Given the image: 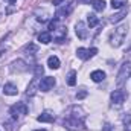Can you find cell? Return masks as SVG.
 I'll list each match as a JSON object with an SVG mask.
<instances>
[{"label":"cell","instance_id":"6da1fadb","mask_svg":"<svg viewBox=\"0 0 131 131\" xmlns=\"http://www.w3.org/2000/svg\"><path fill=\"white\" fill-rule=\"evenodd\" d=\"M84 119H85V114L79 107H70L69 114L63 121V125H64V128L70 131H82L85 128L84 127Z\"/></svg>","mask_w":131,"mask_h":131},{"label":"cell","instance_id":"7a4b0ae2","mask_svg":"<svg viewBox=\"0 0 131 131\" xmlns=\"http://www.w3.org/2000/svg\"><path fill=\"white\" fill-rule=\"evenodd\" d=\"M127 32H128L127 25H121L119 28H116V29L111 32V35H110V44L114 46V47H119V46L124 43V40H125V37H127Z\"/></svg>","mask_w":131,"mask_h":131},{"label":"cell","instance_id":"3957f363","mask_svg":"<svg viewBox=\"0 0 131 131\" xmlns=\"http://www.w3.org/2000/svg\"><path fill=\"white\" fill-rule=\"evenodd\" d=\"M131 76V63H124L121 66V70L117 73V79H116V84L117 87H122L124 82L127 81V78Z\"/></svg>","mask_w":131,"mask_h":131},{"label":"cell","instance_id":"277c9868","mask_svg":"<svg viewBox=\"0 0 131 131\" xmlns=\"http://www.w3.org/2000/svg\"><path fill=\"white\" fill-rule=\"evenodd\" d=\"M9 114L12 116L14 121H17L18 116H25V114H28V105H26L25 102H17V104H14V105L11 107Z\"/></svg>","mask_w":131,"mask_h":131},{"label":"cell","instance_id":"5b68a950","mask_svg":"<svg viewBox=\"0 0 131 131\" xmlns=\"http://www.w3.org/2000/svg\"><path fill=\"white\" fill-rule=\"evenodd\" d=\"M98 53V49L96 47H92V49H84V47H79L78 50H76V55H78V58H81V60H90V58H93L95 55Z\"/></svg>","mask_w":131,"mask_h":131},{"label":"cell","instance_id":"8992f818","mask_svg":"<svg viewBox=\"0 0 131 131\" xmlns=\"http://www.w3.org/2000/svg\"><path fill=\"white\" fill-rule=\"evenodd\" d=\"M28 64L23 61V60H17L14 63H11V72L14 73H23V72H28Z\"/></svg>","mask_w":131,"mask_h":131},{"label":"cell","instance_id":"52a82bcc","mask_svg":"<svg viewBox=\"0 0 131 131\" xmlns=\"http://www.w3.org/2000/svg\"><path fill=\"white\" fill-rule=\"evenodd\" d=\"M53 85H55V78L53 76H46L40 82V90L41 92H49Z\"/></svg>","mask_w":131,"mask_h":131},{"label":"cell","instance_id":"ba28073f","mask_svg":"<svg viewBox=\"0 0 131 131\" xmlns=\"http://www.w3.org/2000/svg\"><path fill=\"white\" fill-rule=\"evenodd\" d=\"M125 98H127V93H125L124 90H114V92L111 93V102L116 104V105H122L124 101H125Z\"/></svg>","mask_w":131,"mask_h":131},{"label":"cell","instance_id":"9c48e42d","mask_svg":"<svg viewBox=\"0 0 131 131\" xmlns=\"http://www.w3.org/2000/svg\"><path fill=\"white\" fill-rule=\"evenodd\" d=\"M75 31H76V35L79 40H85L89 37V32H87V26L84 21H78L76 26H75Z\"/></svg>","mask_w":131,"mask_h":131},{"label":"cell","instance_id":"30bf717a","mask_svg":"<svg viewBox=\"0 0 131 131\" xmlns=\"http://www.w3.org/2000/svg\"><path fill=\"white\" fill-rule=\"evenodd\" d=\"M73 6H75V3H69L67 6H63L61 9H58L57 11V14H55V17L58 18V20H61V18H64L67 17L70 12H72V9H73Z\"/></svg>","mask_w":131,"mask_h":131},{"label":"cell","instance_id":"8fae6325","mask_svg":"<svg viewBox=\"0 0 131 131\" xmlns=\"http://www.w3.org/2000/svg\"><path fill=\"white\" fill-rule=\"evenodd\" d=\"M53 32H55L53 40H55L57 43H63L66 40V37H67V29H66V28H57Z\"/></svg>","mask_w":131,"mask_h":131},{"label":"cell","instance_id":"7c38bea8","mask_svg":"<svg viewBox=\"0 0 131 131\" xmlns=\"http://www.w3.org/2000/svg\"><path fill=\"white\" fill-rule=\"evenodd\" d=\"M37 121H38V122H53V121H55V114H53L52 111H44V113H41V114L37 117Z\"/></svg>","mask_w":131,"mask_h":131},{"label":"cell","instance_id":"4fadbf2b","mask_svg":"<svg viewBox=\"0 0 131 131\" xmlns=\"http://www.w3.org/2000/svg\"><path fill=\"white\" fill-rule=\"evenodd\" d=\"M3 93L8 95V96H15V95L18 93V90H17V87H15L14 84L8 82V84H5V87H3Z\"/></svg>","mask_w":131,"mask_h":131},{"label":"cell","instance_id":"5bb4252c","mask_svg":"<svg viewBox=\"0 0 131 131\" xmlns=\"http://www.w3.org/2000/svg\"><path fill=\"white\" fill-rule=\"evenodd\" d=\"M37 85L40 87V84H38V78H34L32 82L28 85V90H26V95H28V96H34V95L37 93Z\"/></svg>","mask_w":131,"mask_h":131},{"label":"cell","instance_id":"9a60e30c","mask_svg":"<svg viewBox=\"0 0 131 131\" xmlns=\"http://www.w3.org/2000/svg\"><path fill=\"white\" fill-rule=\"evenodd\" d=\"M127 12H128V9H127V8H124V9H122L121 12H117V14L111 15L110 21H111V23H119L121 20H124V17H127Z\"/></svg>","mask_w":131,"mask_h":131},{"label":"cell","instance_id":"2e32d148","mask_svg":"<svg viewBox=\"0 0 131 131\" xmlns=\"http://www.w3.org/2000/svg\"><path fill=\"white\" fill-rule=\"evenodd\" d=\"M90 78H92V81H95V82H101V81L105 79V72H102V70H95V72H92Z\"/></svg>","mask_w":131,"mask_h":131},{"label":"cell","instance_id":"e0dca14e","mask_svg":"<svg viewBox=\"0 0 131 131\" xmlns=\"http://www.w3.org/2000/svg\"><path fill=\"white\" fill-rule=\"evenodd\" d=\"M37 50H38V46L34 44V43H29V44H26V46L23 47V52H25L26 55H35Z\"/></svg>","mask_w":131,"mask_h":131},{"label":"cell","instance_id":"ac0fdd59","mask_svg":"<svg viewBox=\"0 0 131 131\" xmlns=\"http://www.w3.org/2000/svg\"><path fill=\"white\" fill-rule=\"evenodd\" d=\"M38 41H41L43 44H49L50 41H52V35L49 31H46V32H41L38 35Z\"/></svg>","mask_w":131,"mask_h":131},{"label":"cell","instance_id":"d6986e66","mask_svg":"<svg viewBox=\"0 0 131 131\" xmlns=\"http://www.w3.org/2000/svg\"><path fill=\"white\" fill-rule=\"evenodd\" d=\"M47 66H49L50 69H58V67H60V58L55 57V55L49 57V58H47Z\"/></svg>","mask_w":131,"mask_h":131},{"label":"cell","instance_id":"ffe728a7","mask_svg":"<svg viewBox=\"0 0 131 131\" xmlns=\"http://www.w3.org/2000/svg\"><path fill=\"white\" fill-rule=\"evenodd\" d=\"M87 23H89L90 28H96L99 25V18L95 14H89V15H87Z\"/></svg>","mask_w":131,"mask_h":131},{"label":"cell","instance_id":"44dd1931","mask_svg":"<svg viewBox=\"0 0 131 131\" xmlns=\"http://www.w3.org/2000/svg\"><path fill=\"white\" fill-rule=\"evenodd\" d=\"M67 84H69L70 87H73V85L76 84V72H75V70L69 72V75H67Z\"/></svg>","mask_w":131,"mask_h":131},{"label":"cell","instance_id":"7402d4cb","mask_svg":"<svg viewBox=\"0 0 131 131\" xmlns=\"http://www.w3.org/2000/svg\"><path fill=\"white\" fill-rule=\"evenodd\" d=\"M93 8H95V11L102 12L105 9V2L104 0H93Z\"/></svg>","mask_w":131,"mask_h":131},{"label":"cell","instance_id":"603a6c76","mask_svg":"<svg viewBox=\"0 0 131 131\" xmlns=\"http://www.w3.org/2000/svg\"><path fill=\"white\" fill-rule=\"evenodd\" d=\"M127 5V0H111V6L114 9H121Z\"/></svg>","mask_w":131,"mask_h":131},{"label":"cell","instance_id":"cb8c5ba5","mask_svg":"<svg viewBox=\"0 0 131 131\" xmlns=\"http://www.w3.org/2000/svg\"><path fill=\"white\" fill-rule=\"evenodd\" d=\"M43 73H44V67H43V66L37 64L34 67V76H35V78H40Z\"/></svg>","mask_w":131,"mask_h":131},{"label":"cell","instance_id":"d4e9b609","mask_svg":"<svg viewBox=\"0 0 131 131\" xmlns=\"http://www.w3.org/2000/svg\"><path fill=\"white\" fill-rule=\"evenodd\" d=\"M58 21H60V20H58V18L55 17V18H53V20H52V21L49 23V32H53V31H55V29L58 28Z\"/></svg>","mask_w":131,"mask_h":131},{"label":"cell","instance_id":"484cf974","mask_svg":"<svg viewBox=\"0 0 131 131\" xmlns=\"http://www.w3.org/2000/svg\"><path fill=\"white\" fill-rule=\"evenodd\" d=\"M85 96H87V92L85 90H81L79 93H76V99H84Z\"/></svg>","mask_w":131,"mask_h":131},{"label":"cell","instance_id":"4316f807","mask_svg":"<svg viewBox=\"0 0 131 131\" xmlns=\"http://www.w3.org/2000/svg\"><path fill=\"white\" fill-rule=\"evenodd\" d=\"M102 131H113V127H111L110 124H105L104 128H102Z\"/></svg>","mask_w":131,"mask_h":131},{"label":"cell","instance_id":"83f0119b","mask_svg":"<svg viewBox=\"0 0 131 131\" xmlns=\"http://www.w3.org/2000/svg\"><path fill=\"white\" fill-rule=\"evenodd\" d=\"M124 124H125V125H130V124H131V116H128V117H125V119H124Z\"/></svg>","mask_w":131,"mask_h":131},{"label":"cell","instance_id":"f1b7e54d","mask_svg":"<svg viewBox=\"0 0 131 131\" xmlns=\"http://www.w3.org/2000/svg\"><path fill=\"white\" fill-rule=\"evenodd\" d=\"M64 0H53V5H61Z\"/></svg>","mask_w":131,"mask_h":131},{"label":"cell","instance_id":"f546056e","mask_svg":"<svg viewBox=\"0 0 131 131\" xmlns=\"http://www.w3.org/2000/svg\"><path fill=\"white\" fill-rule=\"evenodd\" d=\"M6 2H8V3H9V5H14V3H15V2H17V0H6Z\"/></svg>","mask_w":131,"mask_h":131},{"label":"cell","instance_id":"4dcf8cb0","mask_svg":"<svg viewBox=\"0 0 131 131\" xmlns=\"http://www.w3.org/2000/svg\"><path fill=\"white\" fill-rule=\"evenodd\" d=\"M35 131H46V130H35Z\"/></svg>","mask_w":131,"mask_h":131},{"label":"cell","instance_id":"1f68e13d","mask_svg":"<svg viewBox=\"0 0 131 131\" xmlns=\"http://www.w3.org/2000/svg\"><path fill=\"white\" fill-rule=\"evenodd\" d=\"M125 131H130V130H125Z\"/></svg>","mask_w":131,"mask_h":131}]
</instances>
